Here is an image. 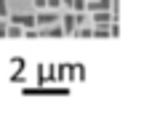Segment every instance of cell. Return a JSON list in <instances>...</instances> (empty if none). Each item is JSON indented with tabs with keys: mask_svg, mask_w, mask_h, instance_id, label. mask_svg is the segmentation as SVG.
<instances>
[{
	"mask_svg": "<svg viewBox=\"0 0 152 128\" xmlns=\"http://www.w3.org/2000/svg\"><path fill=\"white\" fill-rule=\"evenodd\" d=\"M11 24H16V27H21V29H32L35 27V16H29V13H13V16H5Z\"/></svg>",
	"mask_w": 152,
	"mask_h": 128,
	"instance_id": "1",
	"label": "cell"
},
{
	"mask_svg": "<svg viewBox=\"0 0 152 128\" xmlns=\"http://www.w3.org/2000/svg\"><path fill=\"white\" fill-rule=\"evenodd\" d=\"M59 16L51 11V8H40V13L35 16V27H48V24H56Z\"/></svg>",
	"mask_w": 152,
	"mask_h": 128,
	"instance_id": "2",
	"label": "cell"
},
{
	"mask_svg": "<svg viewBox=\"0 0 152 128\" xmlns=\"http://www.w3.org/2000/svg\"><path fill=\"white\" fill-rule=\"evenodd\" d=\"M91 21H94L96 27H107V24L115 21V13H110V11H94V13H91Z\"/></svg>",
	"mask_w": 152,
	"mask_h": 128,
	"instance_id": "3",
	"label": "cell"
},
{
	"mask_svg": "<svg viewBox=\"0 0 152 128\" xmlns=\"http://www.w3.org/2000/svg\"><path fill=\"white\" fill-rule=\"evenodd\" d=\"M75 27H77V24H75V13H72V11H67V13L61 16V29H64V35H72V32H75Z\"/></svg>",
	"mask_w": 152,
	"mask_h": 128,
	"instance_id": "4",
	"label": "cell"
},
{
	"mask_svg": "<svg viewBox=\"0 0 152 128\" xmlns=\"http://www.w3.org/2000/svg\"><path fill=\"white\" fill-rule=\"evenodd\" d=\"M110 3L112 0H86V11L94 13V11H110Z\"/></svg>",
	"mask_w": 152,
	"mask_h": 128,
	"instance_id": "5",
	"label": "cell"
},
{
	"mask_svg": "<svg viewBox=\"0 0 152 128\" xmlns=\"http://www.w3.org/2000/svg\"><path fill=\"white\" fill-rule=\"evenodd\" d=\"M37 32H40V37H61V35H64V29H61V27H56V24H48V27H40Z\"/></svg>",
	"mask_w": 152,
	"mask_h": 128,
	"instance_id": "6",
	"label": "cell"
},
{
	"mask_svg": "<svg viewBox=\"0 0 152 128\" xmlns=\"http://www.w3.org/2000/svg\"><path fill=\"white\" fill-rule=\"evenodd\" d=\"M21 32H24L21 27H16V24L8 21V27H5V37H21Z\"/></svg>",
	"mask_w": 152,
	"mask_h": 128,
	"instance_id": "7",
	"label": "cell"
},
{
	"mask_svg": "<svg viewBox=\"0 0 152 128\" xmlns=\"http://www.w3.org/2000/svg\"><path fill=\"white\" fill-rule=\"evenodd\" d=\"M91 35H96V37H110V24H107V27H96V29H91Z\"/></svg>",
	"mask_w": 152,
	"mask_h": 128,
	"instance_id": "8",
	"label": "cell"
},
{
	"mask_svg": "<svg viewBox=\"0 0 152 128\" xmlns=\"http://www.w3.org/2000/svg\"><path fill=\"white\" fill-rule=\"evenodd\" d=\"M69 11H86V0H69Z\"/></svg>",
	"mask_w": 152,
	"mask_h": 128,
	"instance_id": "9",
	"label": "cell"
},
{
	"mask_svg": "<svg viewBox=\"0 0 152 128\" xmlns=\"http://www.w3.org/2000/svg\"><path fill=\"white\" fill-rule=\"evenodd\" d=\"M5 16H8V3L0 0V19H5Z\"/></svg>",
	"mask_w": 152,
	"mask_h": 128,
	"instance_id": "10",
	"label": "cell"
},
{
	"mask_svg": "<svg viewBox=\"0 0 152 128\" xmlns=\"http://www.w3.org/2000/svg\"><path fill=\"white\" fill-rule=\"evenodd\" d=\"M5 27H8V21H5V19H0V37H5Z\"/></svg>",
	"mask_w": 152,
	"mask_h": 128,
	"instance_id": "11",
	"label": "cell"
},
{
	"mask_svg": "<svg viewBox=\"0 0 152 128\" xmlns=\"http://www.w3.org/2000/svg\"><path fill=\"white\" fill-rule=\"evenodd\" d=\"M35 3V8H45V0H32Z\"/></svg>",
	"mask_w": 152,
	"mask_h": 128,
	"instance_id": "12",
	"label": "cell"
}]
</instances>
